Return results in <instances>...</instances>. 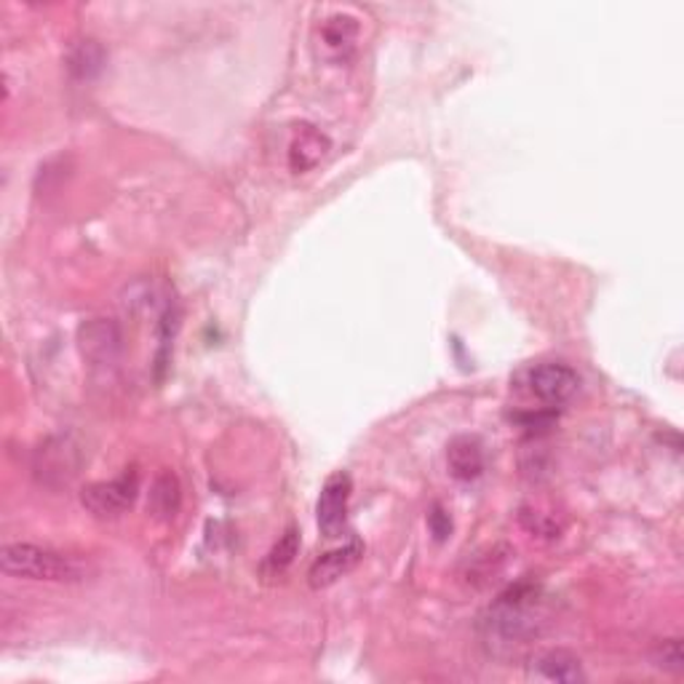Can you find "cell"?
Wrapping results in <instances>:
<instances>
[{
  "label": "cell",
  "instance_id": "13",
  "mask_svg": "<svg viewBox=\"0 0 684 684\" xmlns=\"http://www.w3.org/2000/svg\"><path fill=\"white\" fill-rule=\"evenodd\" d=\"M183 508V487H179V478L172 471L158 473L153 487H150V500L148 511L153 513L158 522H172L174 517Z\"/></svg>",
  "mask_w": 684,
  "mask_h": 684
},
{
  "label": "cell",
  "instance_id": "3",
  "mask_svg": "<svg viewBox=\"0 0 684 684\" xmlns=\"http://www.w3.org/2000/svg\"><path fill=\"white\" fill-rule=\"evenodd\" d=\"M84 465V447L73 436H49L33 455V473L46 487H62L78 476Z\"/></svg>",
  "mask_w": 684,
  "mask_h": 684
},
{
  "label": "cell",
  "instance_id": "11",
  "mask_svg": "<svg viewBox=\"0 0 684 684\" xmlns=\"http://www.w3.org/2000/svg\"><path fill=\"white\" fill-rule=\"evenodd\" d=\"M447 465L458 482H473L484 473V447L476 436H458L447 447Z\"/></svg>",
  "mask_w": 684,
  "mask_h": 684
},
{
  "label": "cell",
  "instance_id": "19",
  "mask_svg": "<svg viewBox=\"0 0 684 684\" xmlns=\"http://www.w3.org/2000/svg\"><path fill=\"white\" fill-rule=\"evenodd\" d=\"M428 527L436 540H447L452 535V519H449V513L442 506H434L428 513Z\"/></svg>",
  "mask_w": 684,
  "mask_h": 684
},
{
  "label": "cell",
  "instance_id": "7",
  "mask_svg": "<svg viewBox=\"0 0 684 684\" xmlns=\"http://www.w3.org/2000/svg\"><path fill=\"white\" fill-rule=\"evenodd\" d=\"M353 482L345 471H337L335 476L326 478L324 489H321L319 506H315V519H319V530L326 537H337L345 527L348 519V500Z\"/></svg>",
  "mask_w": 684,
  "mask_h": 684
},
{
  "label": "cell",
  "instance_id": "8",
  "mask_svg": "<svg viewBox=\"0 0 684 684\" xmlns=\"http://www.w3.org/2000/svg\"><path fill=\"white\" fill-rule=\"evenodd\" d=\"M361 557H364V543L361 540L345 543V546L335 548V551L324 554V557L313 561L311 572H308V583H311V588H315V592L335 586L340 577L348 575L350 570H356Z\"/></svg>",
  "mask_w": 684,
  "mask_h": 684
},
{
  "label": "cell",
  "instance_id": "2",
  "mask_svg": "<svg viewBox=\"0 0 684 684\" xmlns=\"http://www.w3.org/2000/svg\"><path fill=\"white\" fill-rule=\"evenodd\" d=\"M0 564L11 577H25V581L46 583H75L84 581V567L64 554L49 551V548L30 546V543H9L0 551Z\"/></svg>",
  "mask_w": 684,
  "mask_h": 684
},
{
  "label": "cell",
  "instance_id": "6",
  "mask_svg": "<svg viewBox=\"0 0 684 684\" xmlns=\"http://www.w3.org/2000/svg\"><path fill=\"white\" fill-rule=\"evenodd\" d=\"M527 385L530 394L537 401H543L546 407H561L575 399L577 390H581V377H577L572 366L551 361V364H540L530 370Z\"/></svg>",
  "mask_w": 684,
  "mask_h": 684
},
{
  "label": "cell",
  "instance_id": "1",
  "mask_svg": "<svg viewBox=\"0 0 684 684\" xmlns=\"http://www.w3.org/2000/svg\"><path fill=\"white\" fill-rule=\"evenodd\" d=\"M540 605L543 592L532 581H522L502 592L489 605L487 618H484L489 639L500 642V645H522L524 639L535 636L543 618Z\"/></svg>",
  "mask_w": 684,
  "mask_h": 684
},
{
  "label": "cell",
  "instance_id": "12",
  "mask_svg": "<svg viewBox=\"0 0 684 684\" xmlns=\"http://www.w3.org/2000/svg\"><path fill=\"white\" fill-rule=\"evenodd\" d=\"M532 674L540 676L546 682H583V666L577 655L570 650H546L532 660Z\"/></svg>",
  "mask_w": 684,
  "mask_h": 684
},
{
  "label": "cell",
  "instance_id": "9",
  "mask_svg": "<svg viewBox=\"0 0 684 684\" xmlns=\"http://www.w3.org/2000/svg\"><path fill=\"white\" fill-rule=\"evenodd\" d=\"M104 64H108V51H104V46L97 38L75 40V43H70L67 57H64V67H67L70 78L80 80V84L99 78Z\"/></svg>",
  "mask_w": 684,
  "mask_h": 684
},
{
  "label": "cell",
  "instance_id": "14",
  "mask_svg": "<svg viewBox=\"0 0 684 684\" xmlns=\"http://www.w3.org/2000/svg\"><path fill=\"white\" fill-rule=\"evenodd\" d=\"M356 38H359V22L348 14L329 16L324 27H321V40H324L326 51L337 57V60H345L353 51Z\"/></svg>",
  "mask_w": 684,
  "mask_h": 684
},
{
  "label": "cell",
  "instance_id": "16",
  "mask_svg": "<svg viewBox=\"0 0 684 684\" xmlns=\"http://www.w3.org/2000/svg\"><path fill=\"white\" fill-rule=\"evenodd\" d=\"M297 554H300V532L289 527L284 535L278 537L276 546L268 551L265 561H262V575L265 577H281L291 564H295Z\"/></svg>",
  "mask_w": 684,
  "mask_h": 684
},
{
  "label": "cell",
  "instance_id": "15",
  "mask_svg": "<svg viewBox=\"0 0 684 684\" xmlns=\"http://www.w3.org/2000/svg\"><path fill=\"white\" fill-rule=\"evenodd\" d=\"M508 557H511V548L508 546L487 548V551L476 554V557L468 561L465 577L473 583V586H487L489 581H495V577L500 575Z\"/></svg>",
  "mask_w": 684,
  "mask_h": 684
},
{
  "label": "cell",
  "instance_id": "17",
  "mask_svg": "<svg viewBox=\"0 0 684 684\" xmlns=\"http://www.w3.org/2000/svg\"><path fill=\"white\" fill-rule=\"evenodd\" d=\"M652 663L658 666L666 674L680 676L684 671V652H682V639H666L655 647Z\"/></svg>",
  "mask_w": 684,
  "mask_h": 684
},
{
  "label": "cell",
  "instance_id": "4",
  "mask_svg": "<svg viewBox=\"0 0 684 684\" xmlns=\"http://www.w3.org/2000/svg\"><path fill=\"white\" fill-rule=\"evenodd\" d=\"M139 495V473L126 471L119 478H110V482H94L86 484L84 493H80V502L94 517L99 519H115L121 513H126L134 506Z\"/></svg>",
  "mask_w": 684,
  "mask_h": 684
},
{
  "label": "cell",
  "instance_id": "10",
  "mask_svg": "<svg viewBox=\"0 0 684 684\" xmlns=\"http://www.w3.org/2000/svg\"><path fill=\"white\" fill-rule=\"evenodd\" d=\"M332 150L329 137L319 132L315 126H300L289 145V169L295 174H306L324 161L326 153Z\"/></svg>",
  "mask_w": 684,
  "mask_h": 684
},
{
  "label": "cell",
  "instance_id": "5",
  "mask_svg": "<svg viewBox=\"0 0 684 684\" xmlns=\"http://www.w3.org/2000/svg\"><path fill=\"white\" fill-rule=\"evenodd\" d=\"M80 356L91 366H113L124 350V332L113 319H89L78 326Z\"/></svg>",
  "mask_w": 684,
  "mask_h": 684
},
{
  "label": "cell",
  "instance_id": "18",
  "mask_svg": "<svg viewBox=\"0 0 684 684\" xmlns=\"http://www.w3.org/2000/svg\"><path fill=\"white\" fill-rule=\"evenodd\" d=\"M519 522H522L524 530L537 537H559V532H561L557 519L546 517V513H540V511H530V508H522Z\"/></svg>",
  "mask_w": 684,
  "mask_h": 684
}]
</instances>
